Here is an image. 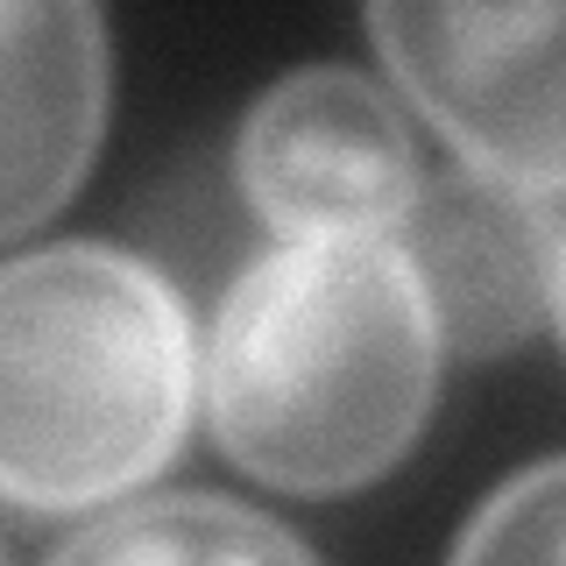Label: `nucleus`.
Masks as SVG:
<instances>
[{
	"label": "nucleus",
	"mask_w": 566,
	"mask_h": 566,
	"mask_svg": "<svg viewBox=\"0 0 566 566\" xmlns=\"http://www.w3.org/2000/svg\"><path fill=\"white\" fill-rule=\"evenodd\" d=\"M439 318L389 234L283 241L227 283L199 397L241 474L347 495L389 474L432 418Z\"/></svg>",
	"instance_id": "f257e3e1"
},
{
	"label": "nucleus",
	"mask_w": 566,
	"mask_h": 566,
	"mask_svg": "<svg viewBox=\"0 0 566 566\" xmlns=\"http://www.w3.org/2000/svg\"><path fill=\"white\" fill-rule=\"evenodd\" d=\"M191 312L114 241H50L0 270V495L78 517L164 474L199 397Z\"/></svg>",
	"instance_id": "f03ea898"
},
{
	"label": "nucleus",
	"mask_w": 566,
	"mask_h": 566,
	"mask_svg": "<svg viewBox=\"0 0 566 566\" xmlns=\"http://www.w3.org/2000/svg\"><path fill=\"white\" fill-rule=\"evenodd\" d=\"M368 35L460 164L566 191V0H368Z\"/></svg>",
	"instance_id": "7ed1b4c3"
},
{
	"label": "nucleus",
	"mask_w": 566,
	"mask_h": 566,
	"mask_svg": "<svg viewBox=\"0 0 566 566\" xmlns=\"http://www.w3.org/2000/svg\"><path fill=\"white\" fill-rule=\"evenodd\" d=\"M234 177L276 241L397 234L424 185L397 99L347 64H305L248 106Z\"/></svg>",
	"instance_id": "20e7f679"
},
{
	"label": "nucleus",
	"mask_w": 566,
	"mask_h": 566,
	"mask_svg": "<svg viewBox=\"0 0 566 566\" xmlns=\"http://www.w3.org/2000/svg\"><path fill=\"white\" fill-rule=\"evenodd\" d=\"M411 255L432 297L439 340L453 354H503L538 333L553 312L559 234L545 220L538 191H517L489 170H439L418 185L411 212L389 234Z\"/></svg>",
	"instance_id": "39448f33"
},
{
	"label": "nucleus",
	"mask_w": 566,
	"mask_h": 566,
	"mask_svg": "<svg viewBox=\"0 0 566 566\" xmlns=\"http://www.w3.org/2000/svg\"><path fill=\"white\" fill-rule=\"evenodd\" d=\"M0 114H8L0 234L22 241L78 191L106 135L99 0H0Z\"/></svg>",
	"instance_id": "423d86ee"
},
{
	"label": "nucleus",
	"mask_w": 566,
	"mask_h": 566,
	"mask_svg": "<svg viewBox=\"0 0 566 566\" xmlns=\"http://www.w3.org/2000/svg\"><path fill=\"white\" fill-rule=\"evenodd\" d=\"M57 559H312L297 531L220 495H149L71 531Z\"/></svg>",
	"instance_id": "0eeeda50"
},
{
	"label": "nucleus",
	"mask_w": 566,
	"mask_h": 566,
	"mask_svg": "<svg viewBox=\"0 0 566 566\" xmlns=\"http://www.w3.org/2000/svg\"><path fill=\"white\" fill-rule=\"evenodd\" d=\"M453 559H566V460L503 482L453 538Z\"/></svg>",
	"instance_id": "6e6552de"
},
{
	"label": "nucleus",
	"mask_w": 566,
	"mask_h": 566,
	"mask_svg": "<svg viewBox=\"0 0 566 566\" xmlns=\"http://www.w3.org/2000/svg\"><path fill=\"white\" fill-rule=\"evenodd\" d=\"M553 318H559V340H566V234H559V270H553Z\"/></svg>",
	"instance_id": "1a4fd4ad"
}]
</instances>
